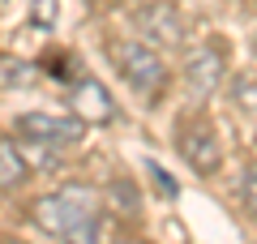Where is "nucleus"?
<instances>
[{"label":"nucleus","mask_w":257,"mask_h":244,"mask_svg":"<svg viewBox=\"0 0 257 244\" xmlns=\"http://www.w3.org/2000/svg\"><path fill=\"white\" fill-rule=\"evenodd\" d=\"M5 244H22V240H5Z\"/></svg>","instance_id":"16"},{"label":"nucleus","mask_w":257,"mask_h":244,"mask_svg":"<svg viewBox=\"0 0 257 244\" xmlns=\"http://www.w3.org/2000/svg\"><path fill=\"white\" fill-rule=\"evenodd\" d=\"M236 103L240 107H248V111H257V73H240L236 77Z\"/></svg>","instance_id":"10"},{"label":"nucleus","mask_w":257,"mask_h":244,"mask_svg":"<svg viewBox=\"0 0 257 244\" xmlns=\"http://www.w3.org/2000/svg\"><path fill=\"white\" fill-rule=\"evenodd\" d=\"M180 154H184V163H189L197 176L219 172V163H223V146H219L214 129L206 125L202 116L189 120V125H180Z\"/></svg>","instance_id":"4"},{"label":"nucleus","mask_w":257,"mask_h":244,"mask_svg":"<svg viewBox=\"0 0 257 244\" xmlns=\"http://www.w3.org/2000/svg\"><path fill=\"white\" fill-rule=\"evenodd\" d=\"M111 244H142V240H111Z\"/></svg>","instance_id":"15"},{"label":"nucleus","mask_w":257,"mask_h":244,"mask_svg":"<svg viewBox=\"0 0 257 244\" xmlns=\"http://www.w3.org/2000/svg\"><path fill=\"white\" fill-rule=\"evenodd\" d=\"M60 244H103V218L94 214L90 223L73 227V231H69V235H60Z\"/></svg>","instance_id":"9"},{"label":"nucleus","mask_w":257,"mask_h":244,"mask_svg":"<svg viewBox=\"0 0 257 244\" xmlns=\"http://www.w3.org/2000/svg\"><path fill=\"white\" fill-rule=\"evenodd\" d=\"M94 214H99V201H94V193L86 189V184H64V189L39 197L35 210H30L35 227L47 231V235H69L73 227L90 223Z\"/></svg>","instance_id":"1"},{"label":"nucleus","mask_w":257,"mask_h":244,"mask_svg":"<svg viewBox=\"0 0 257 244\" xmlns=\"http://www.w3.org/2000/svg\"><path fill=\"white\" fill-rule=\"evenodd\" d=\"M13 86H30V64L26 60H5V90Z\"/></svg>","instance_id":"11"},{"label":"nucleus","mask_w":257,"mask_h":244,"mask_svg":"<svg viewBox=\"0 0 257 244\" xmlns=\"http://www.w3.org/2000/svg\"><path fill=\"white\" fill-rule=\"evenodd\" d=\"M240 197H244V206H248V214L257 218V163L244 172V180H240Z\"/></svg>","instance_id":"12"},{"label":"nucleus","mask_w":257,"mask_h":244,"mask_svg":"<svg viewBox=\"0 0 257 244\" xmlns=\"http://www.w3.org/2000/svg\"><path fill=\"white\" fill-rule=\"evenodd\" d=\"M0 167H5V176H0V180H5V193H13L22 180H26V163L18 159L13 137H5V142H0Z\"/></svg>","instance_id":"8"},{"label":"nucleus","mask_w":257,"mask_h":244,"mask_svg":"<svg viewBox=\"0 0 257 244\" xmlns=\"http://www.w3.org/2000/svg\"><path fill=\"white\" fill-rule=\"evenodd\" d=\"M56 13H60L56 0H35V5H30V22H35V26H52Z\"/></svg>","instance_id":"13"},{"label":"nucleus","mask_w":257,"mask_h":244,"mask_svg":"<svg viewBox=\"0 0 257 244\" xmlns=\"http://www.w3.org/2000/svg\"><path fill=\"white\" fill-rule=\"evenodd\" d=\"M107 56H111V64H116V73L142 94V99L155 103L159 94L167 90V69H163V60H159L155 47L133 43V39H111Z\"/></svg>","instance_id":"2"},{"label":"nucleus","mask_w":257,"mask_h":244,"mask_svg":"<svg viewBox=\"0 0 257 244\" xmlns=\"http://www.w3.org/2000/svg\"><path fill=\"white\" fill-rule=\"evenodd\" d=\"M69 103H73V111L86 125H111V120H116V103H111L107 86H103L99 77H77L73 86H69Z\"/></svg>","instance_id":"5"},{"label":"nucleus","mask_w":257,"mask_h":244,"mask_svg":"<svg viewBox=\"0 0 257 244\" xmlns=\"http://www.w3.org/2000/svg\"><path fill=\"white\" fill-rule=\"evenodd\" d=\"M150 172H155V180H159V189H163L167 197H176V184L167 180V172H163V167H150Z\"/></svg>","instance_id":"14"},{"label":"nucleus","mask_w":257,"mask_h":244,"mask_svg":"<svg viewBox=\"0 0 257 244\" xmlns=\"http://www.w3.org/2000/svg\"><path fill=\"white\" fill-rule=\"evenodd\" d=\"M18 133L39 146H73L82 142L86 120L82 116H56V111H26L18 116Z\"/></svg>","instance_id":"3"},{"label":"nucleus","mask_w":257,"mask_h":244,"mask_svg":"<svg viewBox=\"0 0 257 244\" xmlns=\"http://www.w3.org/2000/svg\"><path fill=\"white\" fill-rule=\"evenodd\" d=\"M138 30L150 39V43H163V47H172V43H180V18H176V9L167 5V0H155V5H146V9L138 13Z\"/></svg>","instance_id":"6"},{"label":"nucleus","mask_w":257,"mask_h":244,"mask_svg":"<svg viewBox=\"0 0 257 244\" xmlns=\"http://www.w3.org/2000/svg\"><path fill=\"white\" fill-rule=\"evenodd\" d=\"M184 77H189V86L197 94H210L214 86L223 81V52H219V47H197V52L189 56Z\"/></svg>","instance_id":"7"}]
</instances>
